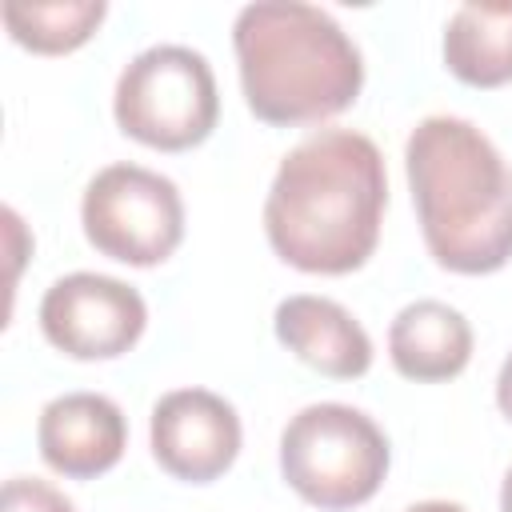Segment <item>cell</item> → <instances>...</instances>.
<instances>
[{
  "mask_svg": "<svg viewBox=\"0 0 512 512\" xmlns=\"http://www.w3.org/2000/svg\"><path fill=\"white\" fill-rule=\"evenodd\" d=\"M384 208L380 148L364 132L320 128L280 160L264 200V236L284 264L344 276L376 252Z\"/></svg>",
  "mask_w": 512,
  "mask_h": 512,
  "instance_id": "6da1fadb",
  "label": "cell"
},
{
  "mask_svg": "<svg viewBox=\"0 0 512 512\" xmlns=\"http://www.w3.org/2000/svg\"><path fill=\"white\" fill-rule=\"evenodd\" d=\"M404 172L432 260L488 276L512 260V168L460 116H424L404 144Z\"/></svg>",
  "mask_w": 512,
  "mask_h": 512,
  "instance_id": "7a4b0ae2",
  "label": "cell"
},
{
  "mask_svg": "<svg viewBox=\"0 0 512 512\" xmlns=\"http://www.w3.org/2000/svg\"><path fill=\"white\" fill-rule=\"evenodd\" d=\"M232 48L244 104L276 128L320 124L344 112L364 84L360 48L316 4L260 0L240 8Z\"/></svg>",
  "mask_w": 512,
  "mask_h": 512,
  "instance_id": "3957f363",
  "label": "cell"
},
{
  "mask_svg": "<svg viewBox=\"0 0 512 512\" xmlns=\"http://www.w3.org/2000/svg\"><path fill=\"white\" fill-rule=\"evenodd\" d=\"M388 460V436L352 404H308L280 432V476L304 504L324 512L372 500L388 476Z\"/></svg>",
  "mask_w": 512,
  "mask_h": 512,
  "instance_id": "277c9868",
  "label": "cell"
},
{
  "mask_svg": "<svg viewBox=\"0 0 512 512\" xmlns=\"http://www.w3.org/2000/svg\"><path fill=\"white\" fill-rule=\"evenodd\" d=\"M112 112L124 136L144 148L184 152L212 136L220 92L212 64L184 44H152L132 56L116 80Z\"/></svg>",
  "mask_w": 512,
  "mask_h": 512,
  "instance_id": "5b68a950",
  "label": "cell"
},
{
  "mask_svg": "<svg viewBox=\"0 0 512 512\" xmlns=\"http://www.w3.org/2000/svg\"><path fill=\"white\" fill-rule=\"evenodd\" d=\"M80 224L100 256L152 268L184 240V200L180 188L152 168L108 164L84 188Z\"/></svg>",
  "mask_w": 512,
  "mask_h": 512,
  "instance_id": "8992f818",
  "label": "cell"
},
{
  "mask_svg": "<svg viewBox=\"0 0 512 512\" xmlns=\"http://www.w3.org/2000/svg\"><path fill=\"white\" fill-rule=\"evenodd\" d=\"M148 324L144 296L104 272H68L40 300V328L72 360H116Z\"/></svg>",
  "mask_w": 512,
  "mask_h": 512,
  "instance_id": "52a82bcc",
  "label": "cell"
},
{
  "mask_svg": "<svg viewBox=\"0 0 512 512\" xmlns=\"http://www.w3.org/2000/svg\"><path fill=\"white\" fill-rule=\"evenodd\" d=\"M152 456L156 464L184 484L220 480L240 456V416L236 408L208 388H176L152 408Z\"/></svg>",
  "mask_w": 512,
  "mask_h": 512,
  "instance_id": "ba28073f",
  "label": "cell"
},
{
  "mask_svg": "<svg viewBox=\"0 0 512 512\" xmlns=\"http://www.w3.org/2000/svg\"><path fill=\"white\" fill-rule=\"evenodd\" d=\"M36 444L52 472L68 480H92L120 464L128 424L116 400L100 392H64L40 408Z\"/></svg>",
  "mask_w": 512,
  "mask_h": 512,
  "instance_id": "9c48e42d",
  "label": "cell"
},
{
  "mask_svg": "<svg viewBox=\"0 0 512 512\" xmlns=\"http://www.w3.org/2000/svg\"><path fill=\"white\" fill-rule=\"evenodd\" d=\"M276 340L332 380H356L372 368V340L360 320L328 296H288L276 304Z\"/></svg>",
  "mask_w": 512,
  "mask_h": 512,
  "instance_id": "30bf717a",
  "label": "cell"
},
{
  "mask_svg": "<svg viewBox=\"0 0 512 512\" xmlns=\"http://www.w3.org/2000/svg\"><path fill=\"white\" fill-rule=\"evenodd\" d=\"M388 356L404 380H452L472 360V324L444 300H412L388 324Z\"/></svg>",
  "mask_w": 512,
  "mask_h": 512,
  "instance_id": "8fae6325",
  "label": "cell"
},
{
  "mask_svg": "<svg viewBox=\"0 0 512 512\" xmlns=\"http://www.w3.org/2000/svg\"><path fill=\"white\" fill-rule=\"evenodd\" d=\"M444 64L460 84L500 88L512 80V4H460L444 28Z\"/></svg>",
  "mask_w": 512,
  "mask_h": 512,
  "instance_id": "7c38bea8",
  "label": "cell"
},
{
  "mask_svg": "<svg viewBox=\"0 0 512 512\" xmlns=\"http://www.w3.org/2000/svg\"><path fill=\"white\" fill-rule=\"evenodd\" d=\"M108 4L104 0H56V4H4L8 36L40 56H60L92 40Z\"/></svg>",
  "mask_w": 512,
  "mask_h": 512,
  "instance_id": "4fadbf2b",
  "label": "cell"
},
{
  "mask_svg": "<svg viewBox=\"0 0 512 512\" xmlns=\"http://www.w3.org/2000/svg\"><path fill=\"white\" fill-rule=\"evenodd\" d=\"M0 512H76L72 500L52 488L48 480H36V476H12L4 484V500H0Z\"/></svg>",
  "mask_w": 512,
  "mask_h": 512,
  "instance_id": "5bb4252c",
  "label": "cell"
},
{
  "mask_svg": "<svg viewBox=\"0 0 512 512\" xmlns=\"http://www.w3.org/2000/svg\"><path fill=\"white\" fill-rule=\"evenodd\" d=\"M496 404H500V412L512 420V352L504 356L500 376H496Z\"/></svg>",
  "mask_w": 512,
  "mask_h": 512,
  "instance_id": "9a60e30c",
  "label": "cell"
},
{
  "mask_svg": "<svg viewBox=\"0 0 512 512\" xmlns=\"http://www.w3.org/2000/svg\"><path fill=\"white\" fill-rule=\"evenodd\" d=\"M500 512H512V468L504 472V484H500Z\"/></svg>",
  "mask_w": 512,
  "mask_h": 512,
  "instance_id": "2e32d148",
  "label": "cell"
}]
</instances>
